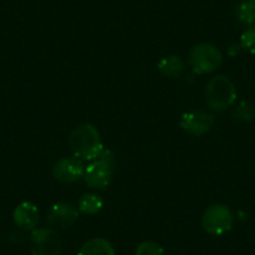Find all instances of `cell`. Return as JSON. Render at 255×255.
<instances>
[{"label": "cell", "mask_w": 255, "mask_h": 255, "mask_svg": "<svg viewBox=\"0 0 255 255\" xmlns=\"http://www.w3.org/2000/svg\"><path fill=\"white\" fill-rule=\"evenodd\" d=\"M78 215L77 208L70 203H56L51 207L46 222L56 229H68L75 224Z\"/></svg>", "instance_id": "9c48e42d"}, {"label": "cell", "mask_w": 255, "mask_h": 255, "mask_svg": "<svg viewBox=\"0 0 255 255\" xmlns=\"http://www.w3.org/2000/svg\"><path fill=\"white\" fill-rule=\"evenodd\" d=\"M61 245L60 235L51 228L34 229L30 235V252L33 255H59Z\"/></svg>", "instance_id": "5b68a950"}, {"label": "cell", "mask_w": 255, "mask_h": 255, "mask_svg": "<svg viewBox=\"0 0 255 255\" xmlns=\"http://www.w3.org/2000/svg\"><path fill=\"white\" fill-rule=\"evenodd\" d=\"M215 118L204 110H190L181 115L180 128L190 135L200 136L212 130Z\"/></svg>", "instance_id": "8992f818"}, {"label": "cell", "mask_w": 255, "mask_h": 255, "mask_svg": "<svg viewBox=\"0 0 255 255\" xmlns=\"http://www.w3.org/2000/svg\"><path fill=\"white\" fill-rule=\"evenodd\" d=\"M158 70L163 77L169 78V79H178L184 70V64L178 56H165L159 61Z\"/></svg>", "instance_id": "7c38bea8"}, {"label": "cell", "mask_w": 255, "mask_h": 255, "mask_svg": "<svg viewBox=\"0 0 255 255\" xmlns=\"http://www.w3.org/2000/svg\"><path fill=\"white\" fill-rule=\"evenodd\" d=\"M115 164L102 158H97L85 168L84 180L88 186L94 189H105L112 183Z\"/></svg>", "instance_id": "52a82bcc"}, {"label": "cell", "mask_w": 255, "mask_h": 255, "mask_svg": "<svg viewBox=\"0 0 255 255\" xmlns=\"http://www.w3.org/2000/svg\"><path fill=\"white\" fill-rule=\"evenodd\" d=\"M191 69L195 74H208L215 72L222 65L223 56L219 49L209 43H202L191 49L190 56Z\"/></svg>", "instance_id": "3957f363"}, {"label": "cell", "mask_w": 255, "mask_h": 255, "mask_svg": "<svg viewBox=\"0 0 255 255\" xmlns=\"http://www.w3.org/2000/svg\"><path fill=\"white\" fill-rule=\"evenodd\" d=\"M78 255H115V250L109 240L93 238L80 248Z\"/></svg>", "instance_id": "8fae6325"}, {"label": "cell", "mask_w": 255, "mask_h": 255, "mask_svg": "<svg viewBox=\"0 0 255 255\" xmlns=\"http://www.w3.org/2000/svg\"><path fill=\"white\" fill-rule=\"evenodd\" d=\"M135 255H165L164 249L154 242H143L136 248Z\"/></svg>", "instance_id": "2e32d148"}, {"label": "cell", "mask_w": 255, "mask_h": 255, "mask_svg": "<svg viewBox=\"0 0 255 255\" xmlns=\"http://www.w3.org/2000/svg\"><path fill=\"white\" fill-rule=\"evenodd\" d=\"M254 107L249 102L239 103L238 107L234 109V112L232 113L233 119L239 120V122H250V120L254 119Z\"/></svg>", "instance_id": "9a60e30c"}, {"label": "cell", "mask_w": 255, "mask_h": 255, "mask_svg": "<svg viewBox=\"0 0 255 255\" xmlns=\"http://www.w3.org/2000/svg\"><path fill=\"white\" fill-rule=\"evenodd\" d=\"M69 145L75 158L88 161L95 160L104 149L99 131L89 123L74 128L69 136Z\"/></svg>", "instance_id": "6da1fadb"}, {"label": "cell", "mask_w": 255, "mask_h": 255, "mask_svg": "<svg viewBox=\"0 0 255 255\" xmlns=\"http://www.w3.org/2000/svg\"><path fill=\"white\" fill-rule=\"evenodd\" d=\"M237 18L240 23L245 24V25H252L255 23V8L253 4L250 3V0L248 1H242L239 5L237 6Z\"/></svg>", "instance_id": "5bb4252c"}, {"label": "cell", "mask_w": 255, "mask_h": 255, "mask_svg": "<svg viewBox=\"0 0 255 255\" xmlns=\"http://www.w3.org/2000/svg\"><path fill=\"white\" fill-rule=\"evenodd\" d=\"M85 168L82 160L78 158H63L55 163L53 168V176L64 184L75 183L84 178Z\"/></svg>", "instance_id": "ba28073f"}, {"label": "cell", "mask_w": 255, "mask_h": 255, "mask_svg": "<svg viewBox=\"0 0 255 255\" xmlns=\"http://www.w3.org/2000/svg\"><path fill=\"white\" fill-rule=\"evenodd\" d=\"M103 205H104V202L102 197L93 193L83 195L82 199L79 200V210L88 215H94L99 213L103 209Z\"/></svg>", "instance_id": "4fadbf2b"}, {"label": "cell", "mask_w": 255, "mask_h": 255, "mask_svg": "<svg viewBox=\"0 0 255 255\" xmlns=\"http://www.w3.org/2000/svg\"><path fill=\"white\" fill-rule=\"evenodd\" d=\"M237 100V89L227 75H217L212 78L205 88V103L213 110L223 112L232 107Z\"/></svg>", "instance_id": "7a4b0ae2"}, {"label": "cell", "mask_w": 255, "mask_h": 255, "mask_svg": "<svg viewBox=\"0 0 255 255\" xmlns=\"http://www.w3.org/2000/svg\"><path fill=\"white\" fill-rule=\"evenodd\" d=\"M14 223L23 230H33L39 223V210L35 204L23 202L15 208L13 213Z\"/></svg>", "instance_id": "30bf717a"}, {"label": "cell", "mask_w": 255, "mask_h": 255, "mask_svg": "<svg viewBox=\"0 0 255 255\" xmlns=\"http://www.w3.org/2000/svg\"><path fill=\"white\" fill-rule=\"evenodd\" d=\"M240 45L249 53L255 54V26L243 33L240 36Z\"/></svg>", "instance_id": "e0dca14e"}, {"label": "cell", "mask_w": 255, "mask_h": 255, "mask_svg": "<svg viewBox=\"0 0 255 255\" xmlns=\"http://www.w3.org/2000/svg\"><path fill=\"white\" fill-rule=\"evenodd\" d=\"M250 3H252L253 6H254V8H255V0H250Z\"/></svg>", "instance_id": "ac0fdd59"}, {"label": "cell", "mask_w": 255, "mask_h": 255, "mask_svg": "<svg viewBox=\"0 0 255 255\" xmlns=\"http://www.w3.org/2000/svg\"><path fill=\"white\" fill-rule=\"evenodd\" d=\"M234 217L227 205L213 204L207 208L202 217L203 228L212 235H223L233 228Z\"/></svg>", "instance_id": "277c9868"}]
</instances>
